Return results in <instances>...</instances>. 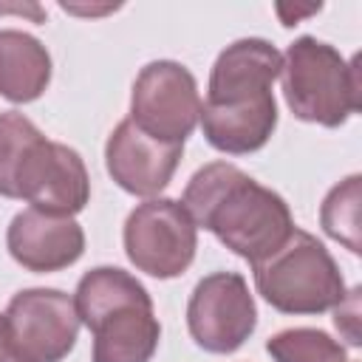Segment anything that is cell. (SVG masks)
<instances>
[{"label":"cell","mask_w":362,"mask_h":362,"mask_svg":"<svg viewBox=\"0 0 362 362\" xmlns=\"http://www.w3.org/2000/svg\"><path fill=\"white\" fill-rule=\"evenodd\" d=\"M181 204L195 226L212 232L249 263L269 257L294 232V218L283 195L229 161L204 164L189 178Z\"/></svg>","instance_id":"obj_1"},{"label":"cell","mask_w":362,"mask_h":362,"mask_svg":"<svg viewBox=\"0 0 362 362\" xmlns=\"http://www.w3.org/2000/svg\"><path fill=\"white\" fill-rule=\"evenodd\" d=\"M79 322L93 334L90 362H150L161 325L147 288L124 269L96 266L76 283Z\"/></svg>","instance_id":"obj_2"},{"label":"cell","mask_w":362,"mask_h":362,"mask_svg":"<svg viewBox=\"0 0 362 362\" xmlns=\"http://www.w3.org/2000/svg\"><path fill=\"white\" fill-rule=\"evenodd\" d=\"M283 96L300 122L339 127L359 110V57L351 62L317 37H297L283 57Z\"/></svg>","instance_id":"obj_3"},{"label":"cell","mask_w":362,"mask_h":362,"mask_svg":"<svg viewBox=\"0 0 362 362\" xmlns=\"http://www.w3.org/2000/svg\"><path fill=\"white\" fill-rule=\"evenodd\" d=\"M252 274L260 297L280 314H325L348 294L331 252L297 226L280 249L252 263Z\"/></svg>","instance_id":"obj_4"},{"label":"cell","mask_w":362,"mask_h":362,"mask_svg":"<svg viewBox=\"0 0 362 362\" xmlns=\"http://www.w3.org/2000/svg\"><path fill=\"white\" fill-rule=\"evenodd\" d=\"M124 255L127 260L158 280L184 274L198 249V226L175 198H150L139 204L124 221Z\"/></svg>","instance_id":"obj_5"},{"label":"cell","mask_w":362,"mask_h":362,"mask_svg":"<svg viewBox=\"0 0 362 362\" xmlns=\"http://www.w3.org/2000/svg\"><path fill=\"white\" fill-rule=\"evenodd\" d=\"M3 317L14 362H62L82 325L74 297L59 288H23Z\"/></svg>","instance_id":"obj_6"},{"label":"cell","mask_w":362,"mask_h":362,"mask_svg":"<svg viewBox=\"0 0 362 362\" xmlns=\"http://www.w3.org/2000/svg\"><path fill=\"white\" fill-rule=\"evenodd\" d=\"M198 116L201 93L189 68L175 59H156L139 71L130 93V119L136 127L158 141L184 144L198 127Z\"/></svg>","instance_id":"obj_7"},{"label":"cell","mask_w":362,"mask_h":362,"mask_svg":"<svg viewBox=\"0 0 362 362\" xmlns=\"http://www.w3.org/2000/svg\"><path fill=\"white\" fill-rule=\"evenodd\" d=\"M187 328L198 348L235 354L257 328V305L246 277L238 272L201 277L187 303Z\"/></svg>","instance_id":"obj_8"},{"label":"cell","mask_w":362,"mask_h":362,"mask_svg":"<svg viewBox=\"0 0 362 362\" xmlns=\"http://www.w3.org/2000/svg\"><path fill=\"white\" fill-rule=\"evenodd\" d=\"M17 198L28 201L31 209L74 218L90 201V178L82 156L42 136L20 167Z\"/></svg>","instance_id":"obj_9"},{"label":"cell","mask_w":362,"mask_h":362,"mask_svg":"<svg viewBox=\"0 0 362 362\" xmlns=\"http://www.w3.org/2000/svg\"><path fill=\"white\" fill-rule=\"evenodd\" d=\"M181 153L184 144L158 141L136 127V122L127 116L110 130L105 141V167L124 192L150 198L173 181Z\"/></svg>","instance_id":"obj_10"},{"label":"cell","mask_w":362,"mask_h":362,"mask_svg":"<svg viewBox=\"0 0 362 362\" xmlns=\"http://www.w3.org/2000/svg\"><path fill=\"white\" fill-rule=\"evenodd\" d=\"M8 255L28 272L48 274L74 266L85 252V232L68 215L23 209L6 232Z\"/></svg>","instance_id":"obj_11"},{"label":"cell","mask_w":362,"mask_h":362,"mask_svg":"<svg viewBox=\"0 0 362 362\" xmlns=\"http://www.w3.org/2000/svg\"><path fill=\"white\" fill-rule=\"evenodd\" d=\"M283 71V54L260 37H243L226 45L206 85V105H243L272 93L274 79Z\"/></svg>","instance_id":"obj_12"},{"label":"cell","mask_w":362,"mask_h":362,"mask_svg":"<svg viewBox=\"0 0 362 362\" xmlns=\"http://www.w3.org/2000/svg\"><path fill=\"white\" fill-rule=\"evenodd\" d=\"M198 124L204 139L226 156H249L266 147L277 127L274 93L243 105H206L201 102Z\"/></svg>","instance_id":"obj_13"},{"label":"cell","mask_w":362,"mask_h":362,"mask_svg":"<svg viewBox=\"0 0 362 362\" xmlns=\"http://www.w3.org/2000/svg\"><path fill=\"white\" fill-rule=\"evenodd\" d=\"M51 82L48 48L25 31L0 28V96L25 105L45 93Z\"/></svg>","instance_id":"obj_14"},{"label":"cell","mask_w":362,"mask_h":362,"mask_svg":"<svg viewBox=\"0 0 362 362\" xmlns=\"http://www.w3.org/2000/svg\"><path fill=\"white\" fill-rule=\"evenodd\" d=\"M272 362H348L345 345L320 328H286L266 339Z\"/></svg>","instance_id":"obj_15"},{"label":"cell","mask_w":362,"mask_h":362,"mask_svg":"<svg viewBox=\"0 0 362 362\" xmlns=\"http://www.w3.org/2000/svg\"><path fill=\"white\" fill-rule=\"evenodd\" d=\"M359 189L362 175H348L337 187L328 189L322 206H320V223L328 238L348 246L354 255L362 252L359 243Z\"/></svg>","instance_id":"obj_16"},{"label":"cell","mask_w":362,"mask_h":362,"mask_svg":"<svg viewBox=\"0 0 362 362\" xmlns=\"http://www.w3.org/2000/svg\"><path fill=\"white\" fill-rule=\"evenodd\" d=\"M42 139L40 127L17 113V110H3L0 113V195L17 198V175L20 167L28 156V150Z\"/></svg>","instance_id":"obj_17"},{"label":"cell","mask_w":362,"mask_h":362,"mask_svg":"<svg viewBox=\"0 0 362 362\" xmlns=\"http://www.w3.org/2000/svg\"><path fill=\"white\" fill-rule=\"evenodd\" d=\"M359 286H354L345 297H342V303L337 305V308H331L334 311V325L345 334V339H348V345H359L362 339H359Z\"/></svg>","instance_id":"obj_18"},{"label":"cell","mask_w":362,"mask_h":362,"mask_svg":"<svg viewBox=\"0 0 362 362\" xmlns=\"http://www.w3.org/2000/svg\"><path fill=\"white\" fill-rule=\"evenodd\" d=\"M320 8H322L320 3H317V6H305V8H288V6L280 3V6H277V14H280V23H283V25H294L300 17H305V14H317Z\"/></svg>","instance_id":"obj_19"},{"label":"cell","mask_w":362,"mask_h":362,"mask_svg":"<svg viewBox=\"0 0 362 362\" xmlns=\"http://www.w3.org/2000/svg\"><path fill=\"white\" fill-rule=\"evenodd\" d=\"M0 362H11V348H8V334H6V317L0 314Z\"/></svg>","instance_id":"obj_20"}]
</instances>
